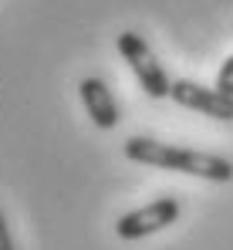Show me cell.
I'll return each instance as SVG.
<instances>
[{
	"mask_svg": "<svg viewBox=\"0 0 233 250\" xmlns=\"http://www.w3.org/2000/svg\"><path fill=\"white\" fill-rule=\"evenodd\" d=\"M125 159L142 163L152 169H169V172H186L199 176L210 183H230L233 179V163L213 152H196V149H176L169 142H155L146 135H132L125 139Z\"/></svg>",
	"mask_w": 233,
	"mask_h": 250,
	"instance_id": "6da1fadb",
	"label": "cell"
},
{
	"mask_svg": "<svg viewBox=\"0 0 233 250\" xmlns=\"http://www.w3.org/2000/svg\"><path fill=\"white\" fill-rule=\"evenodd\" d=\"M115 47L122 54V61L132 68L139 88L149 95V98H169V88H172V78L166 75V68L155 61V54L149 51V44L142 41V34L135 31H122L115 38Z\"/></svg>",
	"mask_w": 233,
	"mask_h": 250,
	"instance_id": "7a4b0ae2",
	"label": "cell"
},
{
	"mask_svg": "<svg viewBox=\"0 0 233 250\" xmlns=\"http://www.w3.org/2000/svg\"><path fill=\"white\" fill-rule=\"evenodd\" d=\"M179 209L183 207H179L176 196H159L149 207H139V209H132V213H125V216H118L115 233L122 240H142L149 233H159V230L172 227L179 220Z\"/></svg>",
	"mask_w": 233,
	"mask_h": 250,
	"instance_id": "3957f363",
	"label": "cell"
},
{
	"mask_svg": "<svg viewBox=\"0 0 233 250\" xmlns=\"http://www.w3.org/2000/svg\"><path fill=\"white\" fill-rule=\"evenodd\" d=\"M169 98L190 112L199 115H210V119H220V122H233V95H223L220 88H203L196 82L186 78H176L169 88Z\"/></svg>",
	"mask_w": 233,
	"mask_h": 250,
	"instance_id": "277c9868",
	"label": "cell"
},
{
	"mask_svg": "<svg viewBox=\"0 0 233 250\" xmlns=\"http://www.w3.org/2000/svg\"><path fill=\"white\" fill-rule=\"evenodd\" d=\"M78 95H81V105H85V112H88V119L95 122V128H102V132H108V128H115L118 125V102L115 95H112V88L102 82V78H81L78 84Z\"/></svg>",
	"mask_w": 233,
	"mask_h": 250,
	"instance_id": "5b68a950",
	"label": "cell"
},
{
	"mask_svg": "<svg viewBox=\"0 0 233 250\" xmlns=\"http://www.w3.org/2000/svg\"><path fill=\"white\" fill-rule=\"evenodd\" d=\"M216 88H220L223 95H233V54L223 61V68H220V75H216Z\"/></svg>",
	"mask_w": 233,
	"mask_h": 250,
	"instance_id": "8992f818",
	"label": "cell"
},
{
	"mask_svg": "<svg viewBox=\"0 0 233 250\" xmlns=\"http://www.w3.org/2000/svg\"><path fill=\"white\" fill-rule=\"evenodd\" d=\"M0 250H14V237H10V227H7L3 213H0Z\"/></svg>",
	"mask_w": 233,
	"mask_h": 250,
	"instance_id": "52a82bcc",
	"label": "cell"
}]
</instances>
